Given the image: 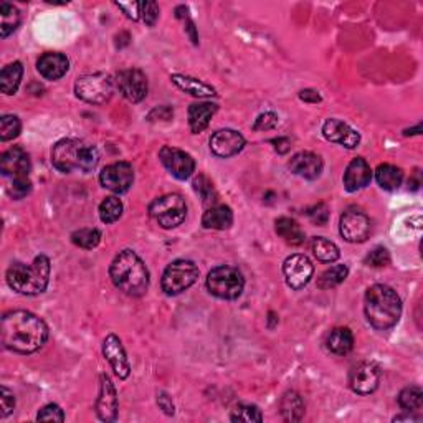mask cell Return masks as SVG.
<instances>
[{"label":"cell","instance_id":"836d02e7","mask_svg":"<svg viewBox=\"0 0 423 423\" xmlns=\"http://www.w3.org/2000/svg\"><path fill=\"white\" fill-rule=\"evenodd\" d=\"M399 405L405 412H420L423 407V392L419 385L405 387L404 390L399 394Z\"/></svg>","mask_w":423,"mask_h":423},{"label":"cell","instance_id":"cb8c5ba5","mask_svg":"<svg viewBox=\"0 0 423 423\" xmlns=\"http://www.w3.org/2000/svg\"><path fill=\"white\" fill-rule=\"evenodd\" d=\"M172 83L176 84L177 88H181L182 91H186L188 94L196 98H212L217 96L215 89H213L210 84L203 83L202 79L193 78V77H187V74H172L171 77Z\"/></svg>","mask_w":423,"mask_h":423},{"label":"cell","instance_id":"277c9868","mask_svg":"<svg viewBox=\"0 0 423 423\" xmlns=\"http://www.w3.org/2000/svg\"><path fill=\"white\" fill-rule=\"evenodd\" d=\"M99 161L96 147L79 139H62L52 149V164L60 172H91Z\"/></svg>","mask_w":423,"mask_h":423},{"label":"cell","instance_id":"4dcf8cb0","mask_svg":"<svg viewBox=\"0 0 423 423\" xmlns=\"http://www.w3.org/2000/svg\"><path fill=\"white\" fill-rule=\"evenodd\" d=\"M22 77H23V67L20 62H13L7 64V67H4L2 73H0V89H2V93L4 94L17 93L20 81H22Z\"/></svg>","mask_w":423,"mask_h":423},{"label":"cell","instance_id":"f1b7e54d","mask_svg":"<svg viewBox=\"0 0 423 423\" xmlns=\"http://www.w3.org/2000/svg\"><path fill=\"white\" fill-rule=\"evenodd\" d=\"M275 230L278 235L288 243V245L298 247L301 245V243H305L306 240V235L305 232H303V228L298 225V222L293 220V218H288V217L278 218L275 223Z\"/></svg>","mask_w":423,"mask_h":423},{"label":"cell","instance_id":"f5cc1de1","mask_svg":"<svg viewBox=\"0 0 423 423\" xmlns=\"http://www.w3.org/2000/svg\"><path fill=\"white\" fill-rule=\"evenodd\" d=\"M271 142H273V144H276L275 149H276V151L280 152V154H286L288 151H290V147H291V142H290V139H288V137H278V139H273Z\"/></svg>","mask_w":423,"mask_h":423},{"label":"cell","instance_id":"30bf717a","mask_svg":"<svg viewBox=\"0 0 423 423\" xmlns=\"http://www.w3.org/2000/svg\"><path fill=\"white\" fill-rule=\"evenodd\" d=\"M342 238L349 243H362L371 235V218L364 212L349 208L342 213L339 222Z\"/></svg>","mask_w":423,"mask_h":423},{"label":"cell","instance_id":"7dc6e473","mask_svg":"<svg viewBox=\"0 0 423 423\" xmlns=\"http://www.w3.org/2000/svg\"><path fill=\"white\" fill-rule=\"evenodd\" d=\"M278 126V116L275 113H263L256 118L253 124V131H270V129Z\"/></svg>","mask_w":423,"mask_h":423},{"label":"cell","instance_id":"db71d44e","mask_svg":"<svg viewBox=\"0 0 423 423\" xmlns=\"http://www.w3.org/2000/svg\"><path fill=\"white\" fill-rule=\"evenodd\" d=\"M420 132H422V124H417L415 128L405 129V131H404L405 136H415V134H420Z\"/></svg>","mask_w":423,"mask_h":423},{"label":"cell","instance_id":"f546056e","mask_svg":"<svg viewBox=\"0 0 423 423\" xmlns=\"http://www.w3.org/2000/svg\"><path fill=\"white\" fill-rule=\"evenodd\" d=\"M377 184L384 188V191L394 192L400 187L402 181H404V172L399 167L392 166V164H380L376 171Z\"/></svg>","mask_w":423,"mask_h":423},{"label":"cell","instance_id":"9a60e30c","mask_svg":"<svg viewBox=\"0 0 423 423\" xmlns=\"http://www.w3.org/2000/svg\"><path fill=\"white\" fill-rule=\"evenodd\" d=\"M119 410L118 392L114 389L109 376L101 374L99 377V395L96 400V415L103 422H116Z\"/></svg>","mask_w":423,"mask_h":423},{"label":"cell","instance_id":"60d3db41","mask_svg":"<svg viewBox=\"0 0 423 423\" xmlns=\"http://www.w3.org/2000/svg\"><path fill=\"white\" fill-rule=\"evenodd\" d=\"M30 191H32V182H30V177H18V179H10L7 192L9 196L15 198V201H20V198L27 197Z\"/></svg>","mask_w":423,"mask_h":423},{"label":"cell","instance_id":"b9f144b4","mask_svg":"<svg viewBox=\"0 0 423 423\" xmlns=\"http://www.w3.org/2000/svg\"><path fill=\"white\" fill-rule=\"evenodd\" d=\"M390 263V255L387 252V248L384 247H376L369 255L366 256V265H369L372 268H382L387 266Z\"/></svg>","mask_w":423,"mask_h":423},{"label":"cell","instance_id":"ac0fdd59","mask_svg":"<svg viewBox=\"0 0 423 423\" xmlns=\"http://www.w3.org/2000/svg\"><path fill=\"white\" fill-rule=\"evenodd\" d=\"M380 382V371L374 364H359L351 371L349 374V385L356 394L367 395L372 394Z\"/></svg>","mask_w":423,"mask_h":423},{"label":"cell","instance_id":"7bdbcfd3","mask_svg":"<svg viewBox=\"0 0 423 423\" xmlns=\"http://www.w3.org/2000/svg\"><path fill=\"white\" fill-rule=\"evenodd\" d=\"M38 422H64V414L57 404L45 405L37 415Z\"/></svg>","mask_w":423,"mask_h":423},{"label":"cell","instance_id":"44dd1931","mask_svg":"<svg viewBox=\"0 0 423 423\" xmlns=\"http://www.w3.org/2000/svg\"><path fill=\"white\" fill-rule=\"evenodd\" d=\"M322 167V159L315 152H298L293 156L290 161V169L295 176H300L303 179H308V181H315L321 176Z\"/></svg>","mask_w":423,"mask_h":423},{"label":"cell","instance_id":"74e56055","mask_svg":"<svg viewBox=\"0 0 423 423\" xmlns=\"http://www.w3.org/2000/svg\"><path fill=\"white\" fill-rule=\"evenodd\" d=\"M193 191L201 196L202 202L205 203V205H213V203L217 202L215 187H213V184L208 181V177L202 176V174L198 177H196V181H193Z\"/></svg>","mask_w":423,"mask_h":423},{"label":"cell","instance_id":"5b68a950","mask_svg":"<svg viewBox=\"0 0 423 423\" xmlns=\"http://www.w3.org/2000/svg\"><path fill=\"white\" fill-rule=\"evenodd\" d=\"M50 271H52V265L48 256L38 255L32 265L13 263L7 270V283L18 295L35 296L47 290Z\"/></svg>","mask_w":423,"mask_h":423},{"label":"cell","instance_id":"d6a6232c","mask_svg":"<svg viewBox=\"0 0 423 423\" xmlns=\"http://www.w3.org/2000/svg\"><path fill=\"white\" fill-rule=\"evenodd\" d=\"M312 253L322 263H334L341 256V252L336 243L326 240L322 237H317L312 240Z\"/></svg>","mask_w":423,"mask_h":423},{"label":"cell","instance_id":"f6af8a7d","mask_svg":"<svg viewBox=\"0 0 423 423\" xmlns=\"http://www.w3.org/2000/svg\"><path fill=\"white\" fill-rule=\"evenodd\" d=\"M15 409V397L12 392H10L7 387H2L0 389V417L5 419L12 414Z\"/></svg>","mask_w":423,"mask_h":423},{"label":"cell","instance_id":"4fadbf2b","mask_svg":"<svg viewBox=\"0 0 423 423\" xmlns=\"http://www.w3.org/2000/svg\"><path fill=\"white\" fill-rule=\"evenodd\" d=\"M159 159H161L162 166L179 181H186L196 171V161H193L191 154L184 152L177 147L164 146L159 151Z\"/></svg>","mask_w":423,"mask_h":423},{"label":"cell","instance_id":"52a82bcc","mask_svg":"<svg viewBox=\"0 0 423 423\" xmlns=\"http://www.w3.org/2000/svg\"><path fill=\"white\" fill-rule=\"evenodd\" d=\"M149 215L162 228H176L186 220L187 205L179 193H166L149 205Z\"/></svg>","mask_w":423,"mask_h":423},{"label":"cell","instance_id":"603a6c76","mask_svg":"<svg viewBox=\"0 0 423 423\" xmlns=\"http://www.w3.org/2000/svg\"><path fill=\"white\" fill-rule=\"evenodd\" d=\"M68 68H69L68 58L64 57L63 53H57V52L43 53L37 62L38 73L42 74L45 79H50V81H55V79H60L62 77H64L68 72Z\"/></svg>","mask_w":423,"mask_h":423},{"label":"cell","instance_id":"d6986e66","mask_svg":"<svg viewBox=\"0 0 423 423\" xmlns=\"http://www.w3.org/2000/svg\"><path fill=\"white\" fill-rule=\"evenodd\" d=\"M30 169H32L30 157L22 147H12L2 154V159H0V171H2L4 177H28Z\"/></svg>","mask_w":423,"mask_h":423},{"label":"cell","instance_id":"ffe728a7","mask_svg":"<svg viewBox=\"0 0 423 423\" xmlns=\"http://www.w3.org/2000/svg\"><path fill=\"white\" fill-rule=\"evenodd\" d=\"M322 134L327 141L341 144L347 149H354L359 146L361 142V134L356 131L354 128H351L349 124L344 121H339V119H327V121L322 124Z\"/></svg>","mask_w":423,"mask_h":423},{"label":"cell","instance_id":"8992f818","mask_svg":"<svg viewBox=\"0 0 423 423\" xmlns=\"http://www.w3.org/2000/svg\"><path fill=\"white\" fill-rule=\"evenodd\" d=\"M207 288L213 296L220 300H237L245 288L243 275L233 266H217L208 273Z\"/></svg>","mask_w":423,"mask_h":423},{"label":"cell","instance_id":"ab89813d","mask_svg":"<svg viewBox=\"0 0 423 423\" xmlns=\"http://www.w3.org/2000/svg\"><path fill=\"white\" fill-rule=\"evenodd\" d=\"M20 129H22V123L17 116L13 114H5L0 119V139L2 141H10V139L17 137L20 134Z\"/></svg>","mask_w":423,"mask_h":423},{"label":"cell","instance_id":"7c38bea8","mask_svg":"<svg viewBox=\"0 0 423 423\" xmlns=\"http://www.w3.org/2000/svg\"><path fill=\"white\" fill-rule=\"evenodd\" d=\"M312 273H315V266L306 255L296 253V255L288 256L283 263V275L291 290H303L311 281Z\"/></svg>","mask_w":423,"mask_h":423},{"label":"cell","instance_id":"f907efd6","mask_svg":"<svg viewBox=\"0 0 423 423\" xmlns=\"http://www.w3.org/2000/svg\"><path fill=\"white\" fill-rule=\"evenodd\" d=\"M300 99L305 103H311V104H317L322 101L321 94L316 91V89H303L300 93Z\"/></svg>","mask_w":423,"mask_h":423},{"label":"cell","instance_id":"816d5d0a","mask_svg":"<svg viewBox=\"0 0 423 423\" xmlns=\"http://www.w3.org/2000/svg\"><path fill=\"white\" fill-rule=\"evenodd\" d=\"M156 114H157V119L161 118L162 121H167V119H171V118H172L174 111H172V109L169 108V106H161V108L152 109V111L149 113V116H156Z\"/></svg>","mask_w":423,"mask_h":423},{"label":"cell","instance_id":"ba28073f","mask_svg":"<svg viewBox=\"0 0 423 423\" xmlns=\"http://www.w3.org/2000/svg\"><path fill=\"white\" fill-rule=\"evenodd\" d=\"M198 278V268L191 260H176L166 268L162 275V291L169 296L181 295L188 290Z\"/></svg>","mask_w":423,"mask_h":423},{"label":"cell","instance_id":"4316f807","mask_svg":"<svg viewBox=\"0 0 423 423\" xmlns=\"http://www.w3.org/2000/svg\"><path fill=\"white\" fill-rule=\"evenodd\" d=\"M326 344L332 354L346 356L354 347V336H352L351 329H347V327H336L327 336Z\"/></svg>","mask_w":423,"mask_h":423},{"label":"cell","instance_id":"c3c4849f","mask_svg":"<svg viewBox=\"0 0 423 423\" xmlns=\"http://www.w3.org/2000/svg\"><path fill=\"white\" fill-rule=\"evenodd\" d=\"M119 9L123 10L124 13H126L128 18L131 20H139V17H141V4L139 2H126V4H116Z\"/></svg>","mask_w":423,"mask_h":423},{"label":"cell","instance_id":"8d00e7d4","mask_svg":"<svg viewBox=\"0 0 423 423\" xmlns=\"http://www.w3.org/2000/svg\"><path fill=\"white\" fill-rule=\"evenodd\" d=\"M72 242L84 250H93L101 242V232L98 228H81L72 233Z\"/></svg>","mask_w":423,"mask_h":423},{"label":"cell","instance_id":"ee69618b","mask_svg":"<svg viewBox=\"0 0 423 423\" xmlns=\"http://www.w3.org/2000/svg\"><path fill=\"white\" fill-rule=\"evenodd\" d=\"M308 217H310L311 222L316 223V225H326L327 220H329V207H327L326 203H317V205L308 210Z\"/></svg>","mask_w":423,"mask_h":423},{"label":"cell","instance_id":"9c48e42d","mask_svg":"<svg viewBox=\"0 0 423 423\" xmlns=\"http://www.w3.org/2000/svg\"><path fill=\"white\" fill-rule=\"evenodd\" d=\"M74 93L83 101L91 104H104L114 93L113 79L104 73H91L78 78L74 83Z\"/></svg>","mask_w":423,"mask_h":423},{"label":"cell","instance_id":"e0dca14e","mask_svg":"<svg viewBox=\"0 0 423 423\" xmlns=\"http://www.w3.org/2000/svg\"><path fill=\"white\" fill-rule=\"evenodd\" d=\"M245 147V137L233 129H220L210 137V149L217 157L237 156Z\"/></svg>","mask_w":423,"mask_h":423},{"label":"cell","instance_id":"3957f363","mask_svg":"<svg viewBox=\"0 0 423 423\" xmlns=\"http://www.w3.org/2000/svg\"><path fill=\"white\" fill-rule=\"evenodd\" d=\"M364 311L371 326L379 331H387L399 322L402 301L390 286L374 285L366 293Z\"/></svg>","mask_w":423,"mask_h":423},{"label":"cell","instance_id":"7402d4cb","mask_svg":"<svg viewBox=\"0 0 423 423\" xmlns=\"http://www.w3.org/2000/svg\"><path fill=\"white\" fill-rule=\"evenodd\" d=\"M372 181V171L366 159H352L344 172V187L347 192H357L367 187Z\"/></svg>","mask_w":423,"mask_h":423},{"label":"cell","instance_id":"6da1fadb","mask_svg":"<svg viewBox=\"0 0 423 423\" xmlns=\"http://www.w3.org/2000/svg\"><path fill=\"white\" fill-rule=\"evenodd\" d=\"M0 337L5 349L18 354H33L48 339V326L28 311H12L2 317Z\"/></svg>","mask_w":423,"mask_h":423},{"label":"cell","instance_id":"8fae6325","mask_svg":"<svg viewBox=\"0 0 423 423\" xmlns=\"http://www.w3.org/2000/svg\"><path fill=\"white\" fill-rule=\"evenodd\" d=\"M99 182L104 188L114 193H124L131 188L134 182V169L129 162L109 164L99 174Z\"/></svg>","mask_w":423,"mask_h":423},{"label":"cell","instance_id":"83f0119b","mask_svg":"<svg viewBox=\"0 0 423 423\" xmlns=\"http://www.w3.org/2000/svg\"><path fill=\"white\" fill-rule=\"evenodd\" d=\"M280 414L286 422H300L305 415V402L295 390L286 392L280 400Z\"/></svg>","mask_w":423,"mask_h":423},{"label":"cell","instance_id":"d4e9b609","mask_svg":"<svg viewBox=\"0 0 423 423\" xmlns=\"http://www.w3.org/2000/svg\"><path fill=\"white\" fill-rule=\"evenodd\" d=\"M217 104L213 103H196L188 108V126L193 134L207 129L213 114L217 113Z\"/></svg>","mask_w":423,"mask_h":423},{"label":"cell","instance_id":"e575fe53","mask_svg":"<svg viewBox=\"0 0 423 423\" xmlns=\"http://www.w3.org/2000/svg\"><path fill=\"white\" fill-rule=\"evenodd\" d=\"M347 275H349V268L346 265H336L322 273L320 280H317V286H320L321 290H331V288H336L339 286L341 283H344Z\"/></svg>","mask_w":423,"mask_h":423},{"label":"cell","instance_id":"7a4b0ae2","mask_svg":"<svg viewBox=\"0 0 423 423\" xmlns=\"http://www.w3.org/2000/svg\"><path fill=\"white\" fill-rule=\"evenodd\" d=\"M113 285L128 296H142L149 288V271L136 252L123 250L109 266Z\"/></svg>","mask_w":423,"mask_h":423},{"label":"cell","instance_id":"484cf974","mask_svg":"<svg viewBox=\"0 0 423 423\" xmlns=\"http://www.w3.org/2000/svg\"><path fill=\"white\" fill-rule=\"evenodd\" d=\"M232 223L233 213L232 208L227 205H212L202 217L203 228H210V230H227L232 227Z\"/></svg>","mask_w":423,"mask_h":423},{"label":"cell","instance_id":"5bb4252c","mask_svg":"<svg viewBox=\"0 0 423 423\" xmlns=\"http://www.w3.org/2000/svg\"><path fill=\"white\" fill-rule=\"evenodd\" d=\"M116 86L131 103H139L147 94V78L141 69H123L116 74Z\"/></svg>","mask_w":423,"mask_h":423},{"label":"cell","instance_id":"bcb514c9","mask_svg":"<svg viewBox=\"0 0 423 423\" xmlns=\"http://www.w3.org/2000/svg\"><path fill=\"white\" fill-rule=\"evenodd\" d=\"M141 17L149 27H154L159 18V5L156 2H151V0L141 2Z\"/></svg>","mask_w":423,"mask_h":423},{"label":"cell","instance_id":"1f68e13d","mask_svg":"<svg viewBox=\"0 0 423 423\" xmlns=\"http://www.w3.org/2000/svg\"><path fill=\"white\" fill-rule=\"evenodd\" d=\"M20 25V12L12 4H0V37L7 38Z\"/></svg>","mask_w":423,"mask_h":423},{"label":"cell","instance_id":"681fc988","mask_svg":"<svg viewBox=\"0 0 423 423\" xmlns=\"http://www.w3.org/2000/svg\"><path fill=\"white\" fill-rule=\"evenodd\" d=\"M157 405L166 415H174V412H176V407H174V404H172V399L166 394V392L157 394Z\"/></svg>","mask_w":423,"mask_h":423},{"label":"cell","instance_id":"f35d334b","mask_svg":"<svg viewBox=\"0 0 423 423\" xmlns=\"http://www.w3.org/2000/svg\"><path fill=\"white\" fill-rule=\"evenodd\" d=\"M230 420L232 422H245V423L263 422V415H261V410L258 409V407L240 404L232 410Z\"/></svg>","mask_w":423,"mask_h":423},{"label":"cell","instance_id":"2e32d148","mask_svg":"<svg viewBox=\"0 0 423 423\" xmlns=\"http://www.w3.org/2000/svg\"><path fill=\"white\" fill-rule=\"evenodd\" d=\"M103 356L106 357L109 366L113 367L114 374H116L119 379H128L129 374H131V366H129L123 342L116 334H108L104 337Z\"/></svg>","mask_w":423,"mask_h":423},{"label":"cell","instance_id":"d590c367","mask_svg":"<svg viewBox=\"0 0 423 423\" xmlns=\"http://www.w3.org/2000/svg\"><path fill=\"white\" fill-rule=\"evenodd\" d=\"M123 215V202L118 197H106L99 203V218L104 223L118 222Z\"/></svg>","mask_w":423,"mask_h":423}]
</instances>
